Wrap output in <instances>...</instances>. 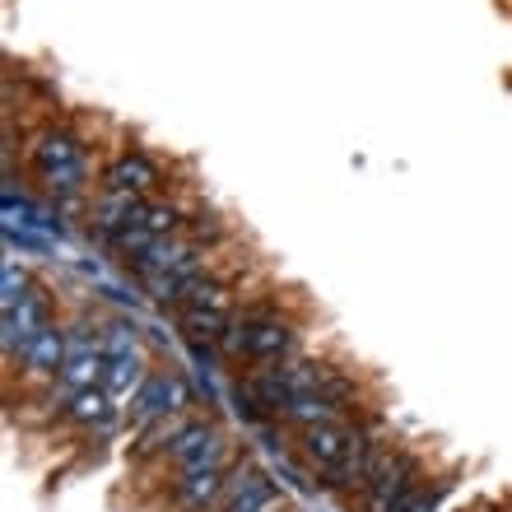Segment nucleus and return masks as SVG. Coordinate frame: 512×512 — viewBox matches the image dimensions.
<instances>
[{
    "label": "nucleus",
    "instance_id": "2eb2a0df",
    "mask_svg": "<svg viewBox=\"0 0 512 512\" xmlns=\"http://www.w3.org/2000/svg\"><path fill=\"white\" fill-rule=\"evenodd\" d=\"M182 205L173 201H140V210H135L131 224H145L154 238H182Z\"/></svg>",
    "mask_w": 512,
    "mask_h": 512
},
{
    "label": "nucleus",
    "instance_id": "f8f14e48",
    "mask_svg": "<svg viewBox=\"0 0 512 512\" xmlns=\"http://www.w3.org/2000/svg\"><path fill=\"white\" fill-rule=\"evenodd\" d=\"M66 424L75 429H89V433H103L117 424V401L112 391L98 382V387H84V391H70L66 396Z\"/></svg>",
    "mask_w": 512,
    "mask_h": 512
},
{
    "label": "nucleus",
    "instance_id": "9b49d317",
    "mask_svg": "<svg viewBox=\"0 0 512 512\" xmlns=\"http://www.w3.org/2000/svg\"><path fill=\"white\" fill-rule=\"evenodd\" d=\"M233 471L229 466H215V471H201V475H182L173 480V503L182 512H215L224 489H229Z\"/></svg>",
    "mask_w": 512,
    "mask_h": 512
},
{
    "label": "nucleus",
    "instance_id": "f3484780",
    "mask_svg": "<svg viewBox=\"0 0 512 512\" xmlns=\"http://www.w3.org/2000/svg\"><path fill=\"white\" fill-rule=\"evenodd\" d=\"M28 289H33L28 270L14 266V261H5V270H0V308H14V303H19Z\"/></svg>",
    "mask_w": 512,
    "mask_h": 512
},
{
    "label": "nucleus",
    "instance_id": "f03ea898",
    "mask_svg": "<svg viewBox=\"0 0 512 512\" xmlns=\"http://www.w3.org/2000/svg\"><path fill=\"white\" fill-rule=\"evenodd\" d=\"M28 163H33L38 182L52 191V196H75V191H84V182H89V154H84L80 135L61 131V126H47V131L28 145Z\"/></svg>",
    "mask_w": 512,
    "mask_h": 512
},
{
    "label": "nucleus",
    "instance_id": "4468645a",
    "mask_svg": "<svg viewBox=\"0 0 512 512\" xmlns=\"http://www.w3.org/2000/svg\"><path fill=\"white\" fill-rule=\"evenodd\" d=\"M145 354H117V359H108V368H103V387L112 391V401H131L135 391L145 387Z\"/></svg>",
    "mask_w": 512,
    "mask_h": 512
},
{
    "label": "nucleus",
    "instance_id": "ddd939ff",
    "mask_svg": "<svg viewBox=\"0 0 512 512\" xmlns=\"http://www.w3.org/2000/svg\"><path fill=\"white\" fill-rule=\"evenodd\" d=\"M159 182H163L159 163L149 159V154H140V149L122 154V159L103 173V187H108V191H126V196H140V201H145V191H154Z\"/></svg>",
    "mask_w": 512,
    "mask_h": 512
},
{
    "label": "nucleus",
    "instance_id": "dca6fc26",
    "mask_svg": "<svg viewBox=\"0 0 512 512\" xmlns=\"http://www.w3.org/2000/svg\"><path fill=\"white\" fill-rule=\"evenodd\" d=\"M98 336H103V354H108V359L140 350V336H135V326H131V322H108L103 331H98Z\"/></svg>",
    "mask_w": 512,
    "mask_h": 512
},
{
    "label": "nucleus",
    "instance_id": "6e6552de",
    "mask_svg": "<svg viewBox=\"0 0 512 512\" xmlns=\"http://www.w3.org/2000/svg\"><path fill=\"white\" fill-rule=\"evenodd\" d=\"M215 512H280V489H275V480L266 471H256V466L243 461V466H233V480Z\"/></svg>",
    "mask_w": 512,
    "mask_h": 512
},
{
    "label": "nucleus",
    "instance_id": "39448f33",
    "mask_svg": "<svg viewBox=\"0 0 512 512\" xmlns=\"http://www.w3.org/2000/svg\"><path fill=\"white\" fill-rule=\"evenodd\" d=\"M224 452H229V443H224V433H219L215 424H205V419H187L182 433L173 438V447H168L163 457H168L173 475L182 480V475H201V471L224 466Z\"/></svg>",
    "mask_w": 512,
    "mask_h": 512
},
{
    "label": "nucleus",
    "instance_id": "9d476101",
    "mask_svg": "<svg viewBox=\"0 0 512 512\" xmlns=\"http://www.w3.org/2000/svg\"><path fill=\"white\" fill-rule=\"evenodd\" d=\"M0 317H5V336H0V340H5V354L14 359L28 340L38 336L42 326H52V303H47V289H38V284H33V289H28L14 308H0Z\"/></svg>",
    "mask_w": 512,
    "mask_h": 512
},
{
    "label": "nucleus",
    "instance_id": "20e7f679",
    "mask_svg": "<svg viewBox=\"0 0 512 512\" xmlns=\"http://www.w3.org/2000/svg\"><path fill=\"white\" fill-rule=\"evenodd\" d=\"M177 322H182V331H187L196 345H201V340H215L219 345V340L229 336V326L238 322L233 289L224 280H210V275H205V280L177 303Z\"/></svg>",
    "mask_w": 512,
    "mask_h": 512
},
{
    "label": "nucleus",
    "instance_id": "1a4fd4ad",
    "mask_svg": "<svg viewBox=\"0 0 512 512\" xmlns=\"http://www.w3.org/2000/svg\"><path fill=\"white\" fill-rule=\"evenodd\" d=\"M66 345H70L66 326H56V322L42 326L38 336L19 350V373H24L28 382H56L61 368H66Z\"/></svg>",
    "mask_w": 512,
    "mask_h": 512
},
{
    "label": "nucleus",
    "instance_id": "7ed1b4c3",
    "mask_svg": "<svg viewBox=\"0 0 512 512\" xmlns=\"http://www.w3.org/2000/svg\"><path fill=\"white\" fill-rule=\"evenodd\" d=\"M424 489V466L410 452L382 447L364 485V512H405V503Z\"/></svg>",
    "mask_w": 512,
    "mask_h": 512
},
{
    "label": "nucleus",
    "instance_id": "423d86ee",
    "mask_svg": "<svg viewBox=\"0 0 512 512\" xmlns=\"http://www.w3.org/2000/svg\"><path fill=\"white\" fill-rule=\"evenodd\" d=\"M191 405V391L182 382V373L173 368H154L145 378V387L131 396V424L135 429H149V424H159L168 415H182Z\"/></svg>",
    "mask_w": 512,
    "mask_h": 512
},
{
    "label": "nucleus",
    "instance_id": "f257e3e1",
    "mask_svg": "<svg viewBox=\"0 0 512 512\" xmlns=\"http://www.w3.org/2000/svg\"><path fill=\"white\" fill-rule=\"evenodd\" d=\"M298 345L294 322H284L280 312H238V322L229 326V336L219 340V350L229 354L233 364H256V368H275L289 364V354Z\"/></svg>",
    "mask_w": 512,
    "mask_h": 512
},
{
    "label": "nucleus",
    "instance_id": "a211bd4d",
    "mask_svg": "<svg viewBox=\"0 0 512 512\" xmlns=\"http://www.w3.org/2000/svg\"><path fill=\"white\" fill-rule=\"evenodd\" d=\"M443 494H447V480H438L433 489H419L415 499L405 503V512H438V503H443Z\"/></svg>",
    "mask_w": 512,
    "mask_h": 512
},
{
    "label": "nucleus",
    "instance_id": "0eeeda50",
    "mask_svg": "<svg viewBox=\"0 0 512 512\" xmlns=\"http://www.w3.org/2000/svg\"><path fill=\"white\" fill-rule=\"evenodd\" d=\"M103 368H108V354H103V336H94L89 326H70V345H66V368H61V387L84 391L103 382Z\"/></svg>",
    "mask_w": 512,
    "mask_h": 512
}]
</instances>
